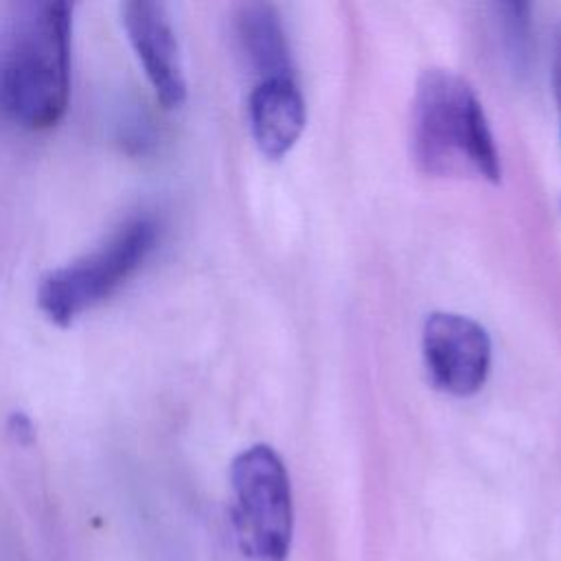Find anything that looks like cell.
Wrapping results in <instances>:
<instances>
[{"mask_svg": "<svg viewBox=\"0 0 561 561\" xmlns=\"http://www.w3.org/2000/svg\"><path fill=\"white\" fill-rule=\"evenodd\" d=\"M70 64L72 4L64 0L24 4L0 53L2 110L28 129L57 125L70 101Z\"/></svg>", "mask_w": 561, "mask_h": 561, "instance_id": "obj_1", "label": "cell"}, {"mask_svg": "<svg viewBox=\"0 0 561 561\" xmlns=\"http://www.w3.org/2000/svg\"><path fill=\"white\" fill-rule=\"evenodd\" d=\"M412 156L434 178L500 182V156L471 83L445 68L421 75L412 101Z\"/></svg>", "mask_w": 561, "mask_h": 561, "instance_id": "obj_2", "label": "cell"}, {"mask_svg": "<svg viewBox=\"0 0 561 561\" xmlns=\"http://www.w3.org/2000/svg\"><path fill=\"white\" fill-rule=\"evenodd\" d=\"M294 504L280 456L267 445L243 449L230 465L228 550L232 561H285Z\"/></svg>", "mask_w": 561, "mask_h": 561, "instance_id": "obj_3", "label": "cell"}, {"mask_svg": "<svg viewBox=\"0 0 561 561\" xmlns=\"http://www.w3.org/2000/svg\"><path fill=\"white\" fill-rule=\"evenodd\" d=\"M160 237L156 219L140 215L116 228L105 243L81 259L50 270L37 285V307L57 327L107 300L153 252Z\"/></svg>", "mask_w": 561, "mask_h": 561, "instance_id": "obj_4", "label": "cell"}, {"mask_svg": "<svg viewBox=\"0 0 561 561\" xmlns=\"http://www.w3.org/2000/svg\"><path fill=\"white\" fill-rule=\"evenodd\" d=\"M421 351L430 381L454 397L476 394L491 370V340L476 320L436 311L427 316Z\"/></svg>", "mask_w": 561, "mask_h": 561, "instance_id": "obj_5", "label": "cell"}, {"mask_svg": "<svg viewBox=\"0 0 561 561\" xmlns=\"http://www.w3.org/2000/svg\"><path fill=\"white\" fill-rule=\"evenodd\" d=\"M121 20L158 101L164 107L182 105L186 79L167 7L153 0H129L121 4Z\"/></svg>", "mask_w": 561, "mask_h": 561, "instance_id": "obj_6", "label": "cell"}, {"mask_svg": "<svg viewBox=\"0 0 561 561\" xmlns=\"http://www.w3.org/2000/svg\"><path fill=\"white\" fill-rule=\"evenodd\" d=\"M250 129L267 158L285 156L302 134L307 114L294 77L265 79L252 85L248 99Z\"/></svg>", "mask_w": 561, "mask_h": 561, "instance_id": "obj_7", "label": "cell"}, {"mask_svg": "<svg viewBox=\"0 0 561 561\" xmlns=\"http://www.w3.org/2000/svg\"><path fill=\"white\" fill-rule=\"evenodd\" d=\"M234 37L256 83L276 77H294L280 15L272 4H241L234 13Z\"/></svg>", "mask_w": 561, "mask_h": 561, "instance_id": "obj_8", "label": "cell"}, {"mask_svg": "<svg viewBox=\"0 0 561 561\" xmlns=\"http://www.w3.org/2000/svg\"><path fill=\"white\" fill-rule=\"evenodd\" d=\"M9 430H11V436L20 443H31L33 436H35L31 419L24 416L22 412H15V414L9 416Z\"/></svg>", "mask_w": 561, "mask_h": 561, "instance_id": "obj_9", "label": "cell"}, {"mask_svg": "<svg viewBox=\"0 0 561 561\" xmlns=\"http://www.w3.org/2000/svg\"><path fill=\"white\" fill-rule=\"evenodd\" d=\"M552 88H554V99L561 114V26L557 31L554 50H552Z\"/></svg>", "mask_w": 561, "mask_h": 561, "instance_id": "obj_10", "label": "cell"}]
</instances>
